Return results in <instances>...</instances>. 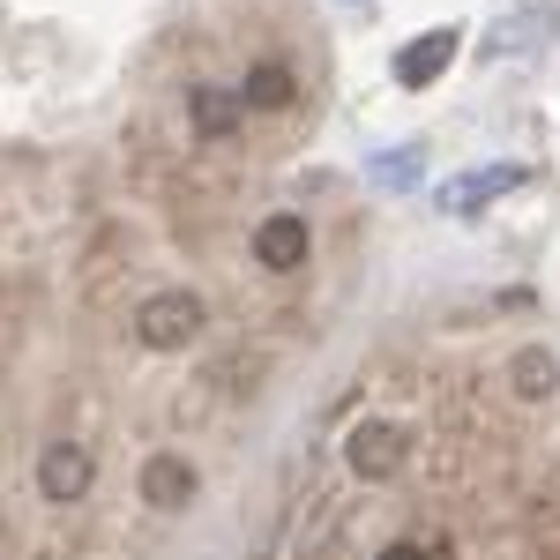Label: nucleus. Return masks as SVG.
<instances>
[{
    "mask_svg": "<svg viewBox=\"0 0 560 560\" xmlns=\"http://www.w3.org/2000/svg\"><path fill=\"white\" fill-rule=\"evenodd\" d=\"M31 486H38L45 509H83L90 486H97V441L75 427H52L31 456Z\"/></svg>",
    "mask_w": 560,
    "mask_h": 560,
    "instance_id": "nucleus-1",
    "label": "nucleus"
},
{
    "mask_svg": "<svg viewBox=\"0 0 560 560\" xmlns=\"http://www.w3.org/2000/svg\"><path fill=\"white\" fill-rule=\"evenodd\" d=\"M128 337L142 351H195L210 337V306L195 300L187 284H165V292H142L128 314Z\"/></svg>",
    "mask_w": 560,
    "mask_h": 560,
    "instance_id": "nucleus-2",
    "label": "nucleus"
},
{
    "mask_svg": "<svg viewBox=\"0 0 560 560\" xmlns=\"http://www.w3.org/2000/svg\"><path fill=\"white\" fill-rule=\"evenodd\" d=\"M75 284L90 306H113L120 292H135V240L128 224H90L75 247Z\"/></svg>",
    "mask_w": 560,
    "mask_h": 560,
    "instance_id": "nucleus-3",
    "label": "nucleus"
},
{
    "mask_svg": "<svg viewBox=\"0 0 560 560\" xmlns=\"http://www.w3.org/2000/svg\"><path fill=\"white\" fill-rule=\"evenodd\" d=\"M247 261H255L269 284L306 277V261H314V224H306V210H269V217H255V232H247Z\"/></svg>",
    "mask_w": 560,
    "mask_h": 560,
    "instance_id": "nucleus-4",
    "label": "nucleus"
},
{
    "mask_svg": "<svg viewBox=\"0 0 560 560\" xmlns=\"http://www.w3.org/2000/svg\"><path fill=\"white\" fill-rule=\"evenodd\" d=\"M345 471L359 486H396V478L411 471V433H404V419H359L345 433Z\"/></svg>",
    "mask_w": 560,
    "mask_h": 560,
    "instance_id": "nucleus-5",
    "label": "nucleus"
},
{
    "mask_svg": "<svg viewBox=\"0 0 560 560\" xmlns=\"http://www.w3.org/2000/svg\"><path fill=\"white\" fill-rule=\"evenodd\" d=\"M493 382H501V396L516 404V419H530V411H546V404L560 396V359L546 345H516L509 359H501Z\"/></svg>",
    "mask_w": 560,
    "mask_h": 560,
    "instance_id": "nucleus-6",
    "label": "nucleus"
},
{
    "mask_svg": "<svg viewBox=\"0 0 560 560\" xmlns=\"http://www.w3.org/2000/svg\"><path fill=\"white\" fill-rule=\"evenodd\" d=\"M135 501H142L150 516L187 509V501H195V456H187V448H150L142 471H135Z\"/></svg>",
    "mask_w": 560,
    "mask_h": 560,
    "instance_id": "nucleus-7",
    "label": "nucleus"
},
{
    "mask_svg": "<svg viewBox=\"0 0 560 560\" xmlns=\"http://www.w3.org/2000/svg\"><path fill=\"white\" fill-rule=\"evenodd\" d=\"M240 105H247V113H292V105H300V68H292V60H284V52H261V60H247V68H240Z\"/></svg>",
    "mask_w": 560,
    "mask_h": 560,
    "instance_id": "nucleus-8",
    "label": "nucleus"
},
{
    "mask_svg": "<svg viewBox=\"0 0 560 560\" xmlns=\"http://www.w3.org/2000/svg\"><path fill=\"white\" fill-rule=\"evenodd\" d=\"M202 374L217 382V396H224V404H247V396L261 388V374H269V345H247V337H240V345L217 351Z\"/></svg>",
    "mask_w": 560,
    "mask_h": 560,
    "instance_id": "nucleus-9",
    "label": "nucleus"
},
{
    "mask_svg": "<svg viewBox=\"0 0 560 560\" xmlns=\"http://www.w3.org/2000/svg\"><path fill=\"white\" fill-rule=\"evenodd\" d=\"M224 411H232V404L217 396L210 374H187V382L165 396V427H173V433H202V427H217Z\"/></svg>",
    "mask_w": 560,
    "mask_h": 560,
    "instance_id": "nucleus-10",
    "label": "nucleus"
},
{
    "mask_svg": "<svg viewBox=\"0 0 560 560\" xmlns=\"http://www.w3.org/2000/svg\"><path fill=\"white\" fill-rule=\"evenodd\" d=\"M456 31H427V38H411L404 52H396V83L404 90H427V83H441L448 75V60H456Z\"/></svg>",
    "mask_w": 560,
    "mask_h": 560,
    "instance_id": "nucleus-11",
    "label": "nucleus"
},
{
    "mask_svg": "<svg viewBox=\"0 0 560 560\" xmlns=\"http://www.w3.org/2000/svg\"><path fill=\"white\" fill-rule=\"evenodd\" d=\"M509 187H523V173L516 165H493V173H464V179H448L441 187V210H478V202H493V195H509Z\"/></svg>",
    "mask_w": 560,
    "mask_h": 560,
    "instance_id": "nucleus-12",
    "label": "nucleus"
},
{
    "mask_svg": "<svg viewBox=\"0 0 560 560\" xmlns=\"http://www.w3.org/2000/svg\"><path fill=\"white\" fill-rule=\"evenodd\" d=\"M351 8H359V0H351Z\"/></svg>",
    "mask_w": 560,
    "mask_h": 560,
    "instance_id": "nucleus-13",
    "label": "nucleus"
}]
</instances>
